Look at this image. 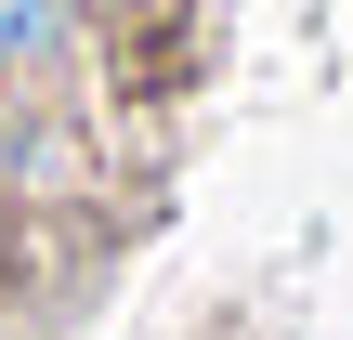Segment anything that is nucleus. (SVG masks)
<instances>
[{"mask_svg":"<svg viewBox=\"0 0 353 340\" xmlns=\"http://www.w3.org/2000/svg\"><path fill=\"white\" fill-rule=\"evenodd\" d=\"M79 52V0H0V79H52Z\"/></svg>","mask_w":353,"mask_h":340,"instance_id":"nucleus-1","label":"nucleus"},{"mask_svg":"<svg viewBox=\"0 0 353 340\" xmlns=\"http://www.w3.org/2000/svg\"><path fill=\"white\" fill-rule=\"evenodd\" d=\"M13 288H26V197L0 183V301H13Z\"/></svg>","mask_w":353,"mask_h":340,"instance_id":"nucleus-2","label":"nucleus"}]
</instances>
